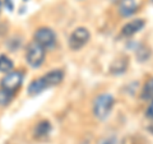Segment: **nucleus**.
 I'll return each mask as SVG.
<instances>
[{"mask_svg":"<svg viewBox=\"0 0 153 144\" xmlns=\"http://www.w3.org/2000/svg\"><path fill=\"white\" fill-rule=\"evenodd\" d=\"M115 105V99L111 94L103 93L100 94L97 98L94 99L93 103V114L98 120H105L108 117V115L111 114L112 108Z\"/></svg>","mask_w":153,"mask_h":144,"instance_id":"1","label":"nucleus"},{"mask_svg":"<svg viewBox=\"0 0 153 144\" xmlns=\"http://www.w3.org/2000/svg\"><path fill=\"white\" fill-rule=\"evenodd\" d=\"M23 78L25 76H23L22 71H19V70L9 71V73H7L3 76L1 82H0V88L14 96V93L21 88V85L23 83Z\"/></svg>","mask_w":153,"mask_h":144,"instance_id":"2","label":"nucleus"},{"mask_svg":"<svg viewBox=\"0 0 153 144\" xmlns=\"http://www.w3.org/2000/svg\"><path fill=\"white\" fill-rule=\"evenodd\" d=\"M26 60L32 68H40L45 60V49L37 42H30L26 50Z\"/></svg>","mask_w":153,"mask_h":144,"instance_id":"3","label":"nucleus"},{"mask_svg":"<svg viewBox=\"0 0 153 144\" xmlns=\"http://www.w3.org/2000/svg\"><path fill=\"white\" fill-rule=\"evenodd\" d=\"M91 38V32L84 27H78L71 32L69 37V47L71 50H80L87 45Z\"/></svg>","mask_w":153,"mask_h":144,"instance_id":"4","label":"nucleus"},{"mask_svg":"<svg viewBox=\"0 0 153 144\" xmlns=\"http://www.w3.org/2000/svg\"><path fill=\"white\" fill-rule=\"evenodd\" d=\"M35 42H37L38 45H41L44 49H49L52 47L56 42V36L55 32L49 27H40L35 32Z\"/></svg>","mask_w":153,"mask_h":144,"instance_id":"5","label":"nucleus"},{"mask_svg":"<svg viewBox=\"0 0 153 144\" xmlns=\"http://www.w3.org/2000/svg\"><path fill=\"white\" fill-rule=\"evenodd\" d=\"M64 79V71L60 70V69H56V70H51L49 71L47 74H45L44 76H41V80L44 83L45 88H50V87H54V85L60 84Z\"/></svg>","mask_w":153,"mask_h":144,"instance_id":"6","label":"nucleus"},{"mask_svg":"<svg viewBox=\"0 0 153 144\" xmlns=\"http://www.w3.org/2000/svg\"><path fill=\"white\" fill-rule=\"evenodd\" d=\"M139 4V0H120L117 5V12L121 17H130L137 12Z\"/></svg>","mask_w":153,"mask_h":144,"instance_id":"7","label":"nucleus"},{"mask_svg":"<svg viewBox=\"0 0 153 144\" xmlns=\"http://www.w3.org/2000/svg\"><path fill=\"white\" fill-rule=\"evenodd\" d=\"M146 22L144 19H134V21L126 23L121 30V35L125 37H130L133 35H135L137 32H139L143 27H144Z\"/></svg>","mask_w":153,"mask_h":144,"instance_id":"8","label":"nucleus"},{"mask_svg":"<svg viewBox=\"0 0 153 144\" xmlns=\"http://www.w3.org/2000/svg\"><path fill=\"white\" fill-rule=\"evenodd\" d=\"M51 133V124L47 120H42L36 125L35 130H33V134H35V138L38 139V140H44L47 137L50 135Z\"/></svg>","mask_w":153,"mask_h":144,"instance_id":"9","label":"nucleus"},{"mask_svg":"<svg viewBox=\"0 0 153 144\" xmlns=\"http://www.w3.org/2000/svg\"><path fill=\"white\" fill-rule=\"evenodd\" d=\"M129 65V60L126 57H120V59H117V61H114L110 66V71H111L112 74H123L124 71L126 70Z\"/></svg>","mask_w":153,"mask_h":144,"instance_id":"10","label":"nucleus"},{"mask_svg":"<svg viewBox=\"0 0 153 144\" xmlns=\"http://www.w3.org/2000/svg\"><path fill=\"white\" fill-rule=\"evenodd\" d=\"M140 97L143 99L153 98V76H151V78L144 83V85H143V89L140 92Z\"/></svg>","mask_w":153,"mask_h":144,"instance_id":"11","label":"nucleus"},{"mask_svg":"<svg viewBox=\"0 0 153 144\" xmlns=\"http://www.w3.org/2000/svg\"><path fill=\"white\" fill-rule=\"evenodd\" d=\"M45 89L46 88H45L44 83H42L41 78L35 79L30 85H28V93H30V96H36V94L41 93L42 91H45Z\"/></svg>","mask_w":153,"mask_h":144,"instance_id":"12","label":"nucleus"},{"mask_svg":"<svg viewBox=\"0 0 153 144\" xmlns=\"http://www.w3.org/2000/svg\"><path fill=\"white\" fill-rule=\"evenodd\" d=\"M13 69V61L7 55H0V71L1 73H9Z\"/></svg>","mask_w":153,"mask_h":144,"instance_id":"13","label":"nucleus"},{"mask_svg":"<svg viewBox=\"0 0 153 144\" xmlns=\"http://www.w3.org/2000/svg\"><path fill=\"white\" fill-rule=\"evenodd\" d=\"M12 98H13V94L8 93L4 89L0 88V106H7V105H9Z\"/></svg>","mask_w":153,"mask_h":144,"instance_id":"14","label":"nucleus"},{"mask_svg":"<svg viewBox=\"0 0 153 144\" xmlns=\"http://www.w3.org/2000/svg\"><path fill=\"white\" fill-rule=\"evenodd\" d=\"M146 116H147L148 119H152V120H153V101H152L151 105H149V106H148V108H147Z\"/></svg>","mask_w":153,"mask_h":144,"instance_id":"15","label":"nucleus"},{"mask_svg":"<svg viewBox=\"0 0 153 144\" xmlns=\"http://www.w3.org/2000/svg\"><path fill=\"white\" fill-rule=\"evenodd\" d=\"M148 130H149V131H151V133L153 134V124H152V125H151L149 128H148Z\"/></svg>","mask_w":153,"mask_h":144,"instance_id":"16","label":"nucleus"},{"mask_svg":"<svg viewBox=\"0 0 153 144\" xmlns=\"http://www.w3.org/2000/svg\"><path fill=\"white\" fill-rule=\"evenodd\" d=\"M0 10H1V1H0Z\"/></svg>","mask_w":153,"mask_h":144,"instance_id":"17","label":"nucleus"}]
</instances>
